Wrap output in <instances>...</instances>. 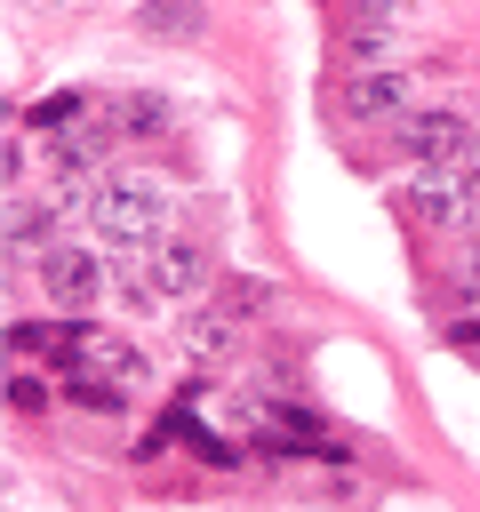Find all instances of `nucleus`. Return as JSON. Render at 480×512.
I'll list each match as a JSON object with an SVG mask.
<instances>
[{
	"label": "nucleus",
	"instance_id": "obj_11",
	"mask_svg": "<svg viewBox=\"0 0 480 512\" xmlns=\"http://www.w3.org/2000/svg\"><path fill=\"white\" fill-rule=\"evenodd\" d=\"M104 136H112V128H56V136H48V160H56V176H64V184H80V176L96 168Z\"/></svg>",
	"mask_w": 480,
	"mask_h": 512
},
{
	"label": "nucleus",
	"instance_id": "obj_8",
	"mask_svg": "<svg viewBox=\"0 0 480 512\" xmlns=\"http://www.w3.org/2000/svg\"><path fill=\"white\" fill-rule=\"evenodd\" d=\"M176 336H184V352L192 360H224V352H240V312L216 296V304H192L184 320H176Z\"/></svg>",
	"mask_w": 480,
	"mask_h": 512
},
{
	"label": "nucleus",
	"instance_id": "obj_16",
	"mask_svg": "<svg viewBox=\"0 0 480 512\" xmlns=\"http://www.w3.org/2000/svg\"><path fill=\"white\" fill-rule=\"evenodd\" d=\"M456 168H464V176H472V192H480V136H472V152H464Z\"/></svg>",
	"mask_w": 480,
	"mask_h": 512
},
{
	"label": "nucleus",
	"instance_id": "obj_9",
	"mask_svg": "<svg viewBox=\"0 0 480 512\" xmlns=\"http://www.w3.org/2000/svg\"><path fill=\"white\" fill-rule=\"evenodd\" d=\"M40 256H48V208L40 200H8V264H32L40 272Z\"/></svg>",
	"mask_w": 480,
	"mask_h": 512
},
{
	"label": "nucleus",
	"instance_id": "obj_4",
	"mask_svg": "<svg viewBox=\"0 0 480 512\" xmlns=\"http://www.w3.org/2000/svg\"><path fill=\"white\" fill-rule=\"evenodd\" d=\"M336 104H344V120H408L416 112V80L408 72H392V64H360L344 88H336Z\"/></svg>",
	"mask_w": 480,
	"mask_h": 512
},
{
	"label": "nucleus",
	"instance_id": "obj_7",
	"mask_svg": "<svg viewBox=\"0 0 480 512\" xmlns=\"http://www.w3.org/2000/svg\"><path fill=\"white\" fill-rule=\"evenodd\" d=\"M104 128H112V136H136V144H160V136L176 128V104H168L160 88H120V96L104 104Z\"/></svg>",
	"mask_w": 480,
	"mask_h": 512
},
{
	"label": "nucleus",
	"instance_id": "obj_6",
	"mask_svg": "<svg viewBox=\"0 0 480 512\" xmlns=\"http://www.w3.org/2000/svg\"><path fill=\"white\" fill-rule=\"evenodd\" d=\"M40 288L80 312V304L104 296V256H96V248H48V256H40Z\"/></svg>",
	"mask_w": 480,
	"mask_h": 512
},
{
	"label": "nucleus",
	"instance_id": "obj_2",
	"mask_svg": "<svg viewBox=\"0 0 480 512\" xmlns=\"http://www.w3.org/2000/svg\"><path fill=\"white\" fill-rule=\"evenodd\" d=\"M400 200H408L416 224H472V216H480V192H472V176H464L456 160H448V168L424 160V168L400 184Z\"/></svg>",
	"mask_w": 480,
	"mask_h": 512
},
{
	"label": "nucleus",
	"instance_id": "obj_1",
	"mask_svg": "<svg viewBox=\"0 0 480 512\" xmlns=\"http://www.w3.org/2000/svg\"><path fill=\"white\" fill-rule=\"evenodd\" d=\"M88 224H96L112 248H152L160 224H168V192H160L152 176H112V184H96Z\"/></svg>",
	"mask_w": 480,
	"mask_h": 512
},
{
	"label": "nucleus",
	"instance_id": "obj_14",
	"mask_svg": "<svg viewBox=\"0 0 480 512\" xmlns=\"http://www.w3.org/2000/svg\"><path fill=\"white\" fill-rule=\"evenodd\" d=\"M8 400H16V408H24V416H32V408H40V400H48V384H40V376H32V368H16V376H8Z\"/></svg>",
	"mask_w": 480,
	"mask_h": 512
},
{
	"label": "nucleus",
	"instance_id": "obj_10",
	"mask_svg": "<svg viewBox=\"0 0 480 512\" xmlns=\"http://www.w3.org/2000/svg\"><path fill=\"white\" fill-rule=\"evenodd\" d=\"M200 24H208L200 0H144L136 8V32L144 40H200Z\"/></svg>",
	"mask_w": 480,
	"mask_h": 512
},
{
	"label": "nucleus",
	"instance_id": "obj_5",
	"mask_svg": "<svg viewBox=\"0 0 480 512\" xmlns=\"http://www.w3.org/2000/svg\"><path fill=\"white\" fill-rule=\"evenodd\" d=\"M472 136H480V128H472L464 112H408V120H400V144H408L416 160H432V168L464 160V152H472Z\"/></svg>",
	"mask_w": 480,
	"mask_h": 512
},
{
	"label": "nucleus",
	"instance_id": "obj_3",
	"mask_svg": "<svg viewBox=\"0 0 480 512\" xmlns=\"http://www.w3.org/2000/svg\"><path fill=\"white\" fill-rule=\"evenodd\" d=\"M200 288H208V248L200 240H152L136 304H176V296H200Z\"/></svg>",
	"mask_w": 480,
	"mask_h": 512
},
{
	"label": "nucleus",
	"instance_id": "obj_15",
	"mask_svg": "<svg viewBox=\"0 0 480 512\" xmlns=\"http://www.w3.org/2000/svg\"><path fill=\"white\" fill-rule=\"evenodd\" d=\"M352 16H360V24H392V16H400V0H352Z\"/></svg>",
	"mask_w": 480,
	"mask_h": 512
},
{
	"label": "nucleus",
	"instance_id": "obj_12",
	"mask_svg": "<svg viewBox=\"0 0 480 512\" xmlns=\"http://www.w3.org/2000/svg\"><path fill=\"white\" fill-rule=\"evenodd\" d=\"M64 384H72V400L96 408V416H120V408H128V384L104 376V368H88V360H64Z\"/></svg>",
	"mask_w": 480,
	"mask_h": 512
},
{
	"label": "nucleus",
	"instance_id": "obj_13",
	"mask_svg": "<svg viewBox=\"0 0 480 512\" xmlns=\"http://www.w3.org/2000/svg\"><path fill=\"white\" fill-rule=\"evenodd\" d=\"M448 280H456V296H464V304H480V240H472V248L448 264Z\"/></svg>",
	"mask_w": 480,
	"mask_h": 512
}]
</instances>
